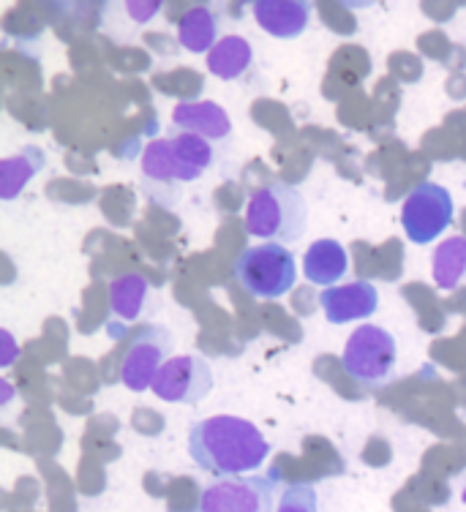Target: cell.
<instances>
[{"instance_id":"5","label":"cell","mask_w":466,"mask_h":512,"mask_svg":"<svg viewBox=\"0 0 466 512\" xmlns=\"http://www.w3.org/2000/svg\"><path fill=\"white\" fill-rule=\"evenodd\" d=\"M278 469L251 477H224L202 488L197 512H276Z\"/></svg>"},{"instance_id":"14","label":"cell","mask_w":466,"mask_h":512,"mask_svg":"<svg viewBox=\"0 0 466 512\" xmlns=\"http://www.w3.org/2000/svg\"><path fill=\"white\" fill-rule=\"evenodd\" d=\"M150 295L148 278L139 273H120L112 278L110 284V311H112V327L131 325L137 322L142 311H145V300Z\"/></svg>"},{"instance_id":"6","label":"cell","mask_w":466,"mask_h":512,"mask_svg":"<svg viewBox=\"0 0 466 512\" xmlns=\"http://www.w3.org/2000/svg\"><path fill=\"white\" fill-rule=\"evenodd\" d=\"M453 197L445 186L439 183H420L409 191L401 207V227L407 237L417 246L437 243L445 235L447 227L453 224Z\"/></svg>"},{"instance_id":"16","label":"cell","mask_w":466,"mask_h":512,"mask_svg":"<svg viewBox=\"0 0 466 512\" xmlns=\"http://www.w3.org/2000/svg\"><path fill=\"white\" fill-rule=\"evenodd\" d=\"M219 14L208 6H194L178 22V41L183 50L194 55H210V50L219 44Z\"/></svg>"},{"instance_id":"7","label":"cell","mask_w":466,"mask_h":512,"mask_svg":"<svg viewBox=\"0 0 466 512\" xmlns=\"http://www.w3.org/2000/svg\"><path fill=\"white\" fill-rule=\"evenodd\" d=\"M172 346L175 338L164 325H148L142 327L134 338H131L129 349L120 363V382L129 387L131 393H145L153 387L156 376L164 368L167 360H172Z\"/></svg>"},{"instance_id":"18","label":"cell","mask_w":466,"mask_h":512,"mask_svg":"<svg viewBox=\"0 0 466 512\" xmlns=\"http://www.w3.org/2000/svg\"><path fill=\"white\" fill-rule=\"evenodd\" d=\"M431 276L442 292H453L466 281V235L442 240L431 256Z\"/></svg>"},{"instance_id":"2","label":"cell","mask_w":466,"mask_h":512,"mask_svg":"<svg viewBox=\"0 0 466 512\" xmlns=\"http://www.w3.org/2000/svg\"><path fill=\"white\" fill-rule=\"evenodd\" d=\"M308 229V202L289 183L257 188L246 207V232L268 243H298Z\"/></svg>"},{"instance_id":"10","label":"cell","mask_w":466,"mask_h":512,"mask_svg":"<svg viewBox=\"0 0 466 512\" xmlns=\"http://www.w3.org/2000/svg\"><path fill=\"white\" fill-rule=\"evenodd\" d=\"M314 6L308 0H259L251 6L254 22L273 39H298L311 25Z\"/></svg>"},{"instance_id":"12","label":"cell","mask_w":466,"mask_h":512,"mask_svg":"<svg viewBox=\"0 0 466 512\" xmlns=\"http://www.w3.org/2000/svg\"><path fill=\"white\" fill-rule=\"evenodd\" d=\"M303 273H306L311 284L322 286V289L336 286L349 273L347 248L341 246L338 240H333V237L314 240L308 246L306 259H303Z\"/></svg>"},{"instance_id":"9","label":"cell","mask_w":466,"mask_h":512,"mask_svg":"<svg viewBox=\"0 0 466 512\" xmlns=\"http://www.w3.org/2000/svg\"><path fill=\"white\" fill-rule=\"evenodd\" d=\"M319 306L330 325H349V322L377 314L379 289L371 281L330 286V289H322Z\"/></svg>"},{"instance_id":"4","label":"cell","mask_w":466,"mask_h":512,"mask_svg":"<svg viewBox=\"0 0 466 512\" xmlns=\"http://www.w3.org/2000/svg\"><path fill=\"white\" fill-rule=\"evenodd\" d=\"M341 363H344L349 379H355L360 387H382L396 374V338L379 325L357 327L344 346Z\"/></svg>"},{"instance_id":"15","label":"cell","mask_w":466,"mask_h":512,"mask_svg":"<svg viewBox=\"0 0 466 512\" xmlns=\"http://www.w3.org/2000/svg\"><path fill=\"white\" fill-rule=\"evenodd\" d=\"M47 167V153L36 145H28V148L17 150L14 156L3 158L0 164V199H17L28 188V183L41 169Z\"/></svg>"},{"instance_id":"13","label":"cell","mask_w":466,"mask_h":512,"mask_svg":"<svg viewBox=\"0 0 466 512\" xmlns=\"http://www.w3.org/2000/svg\"><path fill=\"white\" fill-rule=\"evenodd\" d=\"M142 172H145V178L156 180V183H191V180L202 178L199 169L189 167L178 156L172 139L150 142L145 153H142Z\"/></svg>"},{"instance_id":"3","label":"cell","mask_w":466,"mask_h":512,"mask_svg":"<svg viewBox=\"0 0 466 512\" xmlns=\"http://www.w3.org/2000/svg\"><path fill=\"white\" fill-rule=\"evenodd\" d=\"M235 278L257 300H278L298 284V259L281 243L246 248L235 259Z\"/></svg>"},{"instance_id":"19","label":"cell","mask_w":466,"mask_h":512,"mask_svg":"<svg viewBox=\"0 0 466 512\" xmlns=\"http://www.w3.org/2000/svg\"><path fill=\"white\" fill-rule=\"evenodd\" d=\"M172 145L178 150V156L189 164V167L205 172V169L216 161V150L210 145V139L199 137V134H189V131H180L178 137H172Z\"/></svg>"},{"instance_id":"21","label":"cell","mask_w":466,"mask_h":512,"mask_svg":"<svg viewBox=\"0 0 466 512\" xmlns=\"http://www.w3.org/2000/svg\"><path fill=\"white\" fill-rule=\"evenodd\" d=\"M126 11H129V17H134L139 25H145V22H150L156 14H159L161 3H142V0H131V3H126Z\"/></svg>"},{"instance_id":"17","label":"cell","mask_w":466,"mask_h":512,"mask_svg":"<svg viewBox=\"0 0 466 512\" xmlns=\"http://www.w3.org/2000/svg\"><path fill=\"white\" fill-rule=\"evenodd\" d=\"M251 63H254V50L243 36H224L208 55V71L224 82L243 77L251 69Z\"/></svg>"},{"instance_id":"8","label":"cell","mask_w":466,"mask_h":512,"mask_svg":"<svg viewBox=\"0 0 466 512\" xmlns=\"http://www.w3.org/2000/svg\"><path fill=\"white\" fill-rule=\"evenodd\" d=\"M150 390L167 404L197 406L213 390V368L202 355L172 357L164 363Z\"/></svg>"},{"instance_id":"20","label":"cell","mask_w":466,"mask_h":512,"mask_svg":"<svg viewBox=\"0 0 466 512\" xmlns=\"http://www.w3.org/2000/svg\"><path fill=\"white\" fill-rule=\"evenodd\" d=\"M276 512H319L317 488L311 483H292L278 496Z\"/></svg>"},{"instance_id":"1","label":"cell","mask_w":466,"mask_h":512,"mask_svg":"<svg viewBox=\"0 0 466 512\" xmlns=\"http://www.w3.org/2000/svg\"><path fill=\"white\" fill-rule=\"evenodd\" d=\"M189 455L199 469L216 477H243L265 466L270 442L243 417L216 414L189 428Z\"/></svg>"},{"instance_id":"11","label":"cell","mask_w":466,"mask_h":512,"mask_svg":"<svg viewBox=\"0 0 466 512\" xmlns=\"http://www.w3.org/2000/svg\"><path fill=\"white\" fill-rule=\"evenodd\" d=\"M172 126L205 139H227L232 120L216 101H180L172 109Z\"/></svg>"}]
</instances>
